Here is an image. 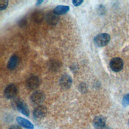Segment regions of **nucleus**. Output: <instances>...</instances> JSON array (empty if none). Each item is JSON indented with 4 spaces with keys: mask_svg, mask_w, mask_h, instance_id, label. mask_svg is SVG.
Wrapping results in <instances>:
<instances>
[{
    "mask_svg": "<svg viewBox=\"0 0 129 129\" xmlns=\"http://www.w3.org/2000/svg\"><path fill=\"white\" fill-rule=\"evenodd\" d=\"M110 40V36L106 33H102L97 35L94 39V42L95 45L98 47H103L106 45Z\"/></svg>",
    "mask_w": 129,
    "mask_h": 129,
    "instance_id": "nucleus-1",
    "label": "nucleus"
},
{
    "mask_svg": "<svg viewBox=\"0 0 129 129\" xmlns=\"http://www.w3.org/2000/svg\"><path fill=\"white\" fill-rule=\"evenodd\" d=\"M14 105L15 108L21 113L26 116H29L30 110L27 104L23 100L20 99H17L14 101Z\"/></svg>",
    "mask_w": 129,
    "mask_h": 129,
    "instance_id": "nucleus-2",
    "label": "nucleus"
},
{
    "mask_svg": "<svg viewBox=\"0 0 129 129\" xmlns=\"http://www.w3.org/2000/svg\"><path fill=\"white\" fill-rule=\"evenodd\" d=\"M109 66L113 71L115 72H119L123 67V60L118 57H114L110 61Z\"/></svg>",
    "mask_w": 129,
    "mask_h": 129,
    "instance_id": "nucleus-3",
    "label": "nucleus"
},
{
    "mask_svg": "<svg viewBox=\"0 0 129 129\" xmlns=\"http://www.w3.org/2000/svg\"><path fill=\"white\" fill-rule=\"evenodd\" d=\"M47 113L46 108L43 106L40 105L37 107L33 112V116L36 120H40L44 118Z\"/></svg>",
    "mask_w": 129,
    "mask_h": 129,
    "instance_id": "nucleus-4",
    "label": "nucleus"
},
{
    "mask_svg": "<svg viewBox=\"0 0 129 129\" xmlns=\"http://www.w3.org/2000/svg\"><path fill=\"white\" fill-rule=\"evenodd\" d=\"M18 92L17 86L11 84L6 87L4 90V95L6 98L8 99H11L16 96Z\"/></svg>",
    "mask_w": 129,
    "mask_h": 129,
    "instance_id": "nucleus-5",
    "label": "nucleus"
},
{
    "mask_svg": "<svg viewBox=\"0 0 129 129\" xmlns=\"http://www.w3.org/2000/svg\"><path fill=\"white\" fill-rule=\"evenodd\" d=\"M45 98L44 94L39 91L34 92L31 96V100L35 104H40L44 101Z\"/></svg>",
    "mask_w": 129,
    "mask_h": 129,
    "instance_id": "nucleus-6",
    "label": "nucleus"
},
{
    "mask_svg": "<svg viewBox=\"0 0 129 129\" xmlns=\"http://www.w3.org/2000/svg\"><path fill=\"white\" fill-rule=\"evenodd\" d=\"M61 87L63 89H69L72 84V79L71 76L68 74H64L61 76L59 80Z\"/></svg>",
    "mask_w": 129,
    "mask_h": 129,
    "instance_id": "nucleus-7",
    "label": "nucleus"
},
{
    "mask_svg": "<svg viewBox=\"0 0 129 129\" xmlns=\"http://www.w3.org/2000/svg\"><path fill=\"white\" fill-rule=\"evenodd\" d=\"M45 19L48 23L50 25H56L59 21V17L56 15L53 11H49L47 13L45 16Z\"/></svg>",
    "mask_w": 129,
    "mask_h": 129,
    "instance_id": "nucleus-8",
    "label": "nucleus"
},
{
    "mask_svg": "<svg viewBox=\"0 0 129 129\" xmlns=\"http://www.w3.org/2000/svg\"><path fill=\"white\" fill-rule=\"evenodd\" d=\"M40 84V80L38 77L33 76L30 77L26 82L27 87L31 90H34L38 87Z\"/></svg>",
    "mask_w": 129,
    "mask_h": 129,
    "instance_id": "nucleus-9",
    "label": "nucleus"
},
{
    "mask_svg": "<svg viewBox=\"0 0 129 129\" xmlns=\"http://www.w3.org/2000/svg\"><path fill=\"white\" fill-rule=\"evenodd\" d=\"M105 125L106 120L102 116H97L93 120V126L96 129H103Z\"/></svg>",
    "mask_w": 129,
    "mask_h": 129,
    "instance_id": "nucleus-10",
    "label": "nucleus"
},
{
    "mask_svg": "<svg viewBox=\"0 0 129 129\" xmlns=\"http://www.w3.org/2000/svg\"><path fill=\"white\" fill-rule=\"evenodd\" d=\"M16 121L17 123L21 126L26 129H33V124L28 119L22 117L18 116L16 118Z\"/></svg>",
    "mask_w": 129,
    "mask_h": 129,
    "instance_id": "nucleus-11",
    "label": "nucleus"
},
{
    "mask_svg": "<svg viewBox=\"0 0 129 129\" xmlns=\"http://www.w3.org/2000/svg\"><path fill=\"white\" fill-rule=\"evenodd\" d=\"M44 18V15L42 11L36 10L34 11L31 15L32 21L35 23H40L42 22Z\"/></svg>",
    "mask_w": 129,
    "mask_h": 129,
    "instance_id": "nucleus-12",
    "label": "nucleus"
},
{
    "mask_svg": "<svg viewBox=\"0 0 129 129\" xmlns=\"http://www.w3.org/2000/svg\"><path fill=\"white\" fill-rule=\"evenodd\" d=\"M61 62L56 59L50 60L48 62V69L52 72H56L58 71L61 68Z\"/></svg>",
    "mask_w": 129,
    "mask_h": 129,
    "instance_id": "nucleus-13",
    "label": "nucleus"
},
{
    "mask_svg": "<svg viewBox=\"0 0 129 129\" xmlns=\"http://www.w3.org/2000/svg\"><path fill=\"white\" fill-rule=\"evenodd\" d=\"M19 61L18 56L15 54L11 56L7 63V68L9 70H12L16 68Z\"/></svg>",
    "mask_w": 129,
    "mask_h": 129,
    "instance_id": "nucleus-14",
    "label": "nucleus"
},
{
    "mask_svg": "<svg viewBox=\"0 0 129 129\" xmlns=\"http://www.w3.org/2000/svg\"><path fill=\"white\" fill-rule=\"evenodd\" d=\"M70 10V7L68 6L58 5L53 10V12L57 15H62L66 14Z\"/></svg>",
    "mask_w": 129,
    "mask_h": 129,
    "instance_id": "nucleus-15",
    "label": "nucleus"
},
{
    "mask_svg": "<svg viewBox=\"0 0 129 129\" xmlns=\"http://www.w3.org/2000/svg\"><path fill=\"white\" fill-rule=\"evenodd\" d=\"M122 104L124 107H126L129 105V93L126 94L123 97Z\"/></svg>",
    "mask_w": 129,
    "mask_h": 129,
    "instance_id": "nucleus-16",
    "label": "nucleus"
},
{
    "mask_svg": "<svg viewBox=\"0 0 129 129\" xmlns=\"http://www.w3.org/2000/svg\"><path fill=\"white\" fill-rule=\"evenodd\" d=\"M9 2L8 1H0V10H5L8 6Z\"/></svg>",
    "mask_w": 129,
    "mask_h": 129,
    "instance_id": "nucleus-17",
    "label": "nucleus"
},
{
    "mask_svg": "<svg viewBox=\"0 0 129 129\" xmlns=\"http://www.w3.org/2000/svg\"><path fill=\"white\" fill-rule=\"evenodd\" d=\"M79 90L80 92L83 93H85L87 91V87L85 83H81L79 86Z\"/></svg>",
    "mask_w": 129,
    "mask_h": 129,
    "instance_id": "nucleus-18",
    "label": "nucleus"
},
{
    "mask_svg": "<svg viewBox=\"0 0 129 129\" xmlns=\"http://www.w3.org/2000/svg\"><path fill=\"white\" fill-rule=\"evenodd\" d=\"M27 24V21L26 19L25 18H23L22 19L19 23V25L20 26V27H24Z\"/></svg>",
    "mask_w": 129,
    "mask_h": 129,
    "instance_id": "nucleus-19",
    "label": "nucleus"
},
{
    "mask_svg": "<svg viewBox=\"0 0 129 129\" xmlns=\"http://www.w3.org/2000/svg\"><path fill=\"white\" fill-rule=\"evenodd\" d=\"M83 2V0H73V1H72V3L76 7L81 5Z\"/></svg>",
    "mask_w": 129,
    "mask_h": 129,
    "instance_id": "nucleus-20",
    "label": "nucleus"
},
{
    "mask_svg": "<svg viewBox=\"0 0 129 129\" xmlns=\"http://www.w3.org/2000/svg\"><path fill=\"white\" fill-rule=\"evenodd\" d=\"M9 129H22V128L18 125H13L10 127Z\"/></svg>",
    "mask_w": 129,
    "mask_h": 129,
    "instance_id": "nucleus-21",
    "label": "nucleus"
},
{
    "mask_svg": "<svg viewBox=\"0 0 129 129\" xmlns=\"http://www.w3.org/2000/svg\"><path fill=\"white\" fill-rule=\"evenodd\" d=\"M43 2V1H42V0H38L36 2V5H39L40 4H41Z\"/></svg>",
    "mask_w": 129,
    "mask_h": 129,
    "instance_id": "nucleus-22",
    "label": "nucleus"
},
{
    "mask_svg": "<svg viewBox=\"0 0 129 129\" xmlns=\"http://www.w3.org/2000/svg\"><path fill=\"white\" fill-rule=\"evenodd\" d=\"M128 125H129V120H128Z\"/></svg>",
    "mask_w": 129,
    "mask_h": 129,
    "instance_id": "nucleus-23",
    "label": "nucleus"
},
{
    "mask_svg": "<svg viewBox=\"0 0 129 129\" xmlns=\"http://www.w3.org/2000/svg\"><path fill=\"white\" fill-rule=\"evenodd\" d=\"M107 129H111V128H107Z\"/></svg>",
    "mask_w": 129,
    "mask_h": 129,
    "instance_id": "nucleus-24",
    "label": "nucleus"
}]
</instances>
